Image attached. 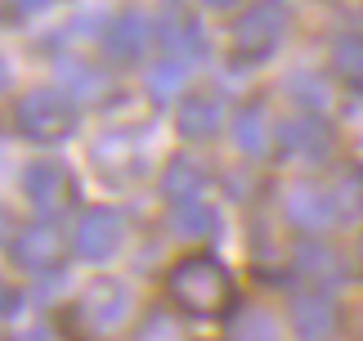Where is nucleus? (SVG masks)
Instances as JSON below:
<instances>
[{
	"label": "nucleus",
	"mask_w": 363,
	"mask_h": 341,
	"mask_svg": "<svg viewBox=\"0 0 363 341\" xmlns=\"http://www.w3.org/2000/svg\"><path fill=\"white\" fill-rule=\"evenodd\" d=\"M166 288H171V301L179 310H189V315H198V319H211L229 305L233 283H229V269L220 265L216 256H184V261L171 269Z\"/></svg>",
	"instance_id": "obj_1"
},
{
	"label": "nucleus",
	"mask_w": 363,
	"mask_h": 341,
	"mask_svg": "<svg viewBox=\"0 0 363 341\" xmlns=\"http://www.w3.org/2000/svg\"><path fill=\"white\" fill-rule=\"evenodd\" d=\"M184 81H189V59H175V54H171V59H162L157 67H148V94L162 99V104L175 99Z\"/></svg>",
	"instance_id": "obj_17"
},
{
	"label": "nucleus",
	"mask_w": 363,
	"mask_h": 341,
	"mask_svg": "<svg viewBox=\"0 0 363 341\" xmlns=\"http://www.w3.org/2000/svg\"><path fill=\"white\" fill-rule=\"evenodd\" d=\"M23 341H45V332H40V328H36V332H27Z\"/></svg>",
	"instance_id": "obj_29"
},
{
	"label": "nucleus",
	"mask_w": 363,
	"mask_h": 341,
	"mask_svg": "<svg viewBox=\"0 0 363 341\" xmlns=\"http://www.w3.org/2000/svg\"><path fill=\"white\" fill-rule=\"evenodd\" d=\"M296 265H301L310 278H318V283H332V278L341 274V256L332 251V247H323V243H305L301 256H296Z\"/></svg>",
	"instance_id": "obj_18"
},
{
	"label": "nucleus",
	"mask_w": 363,
	"mask_h": 341,
	"mask_svg": "<svg viewBox=\"0 0 363 341\" xmlns=\"http://www.w3.org/2000/svg\"><path fill=\"white\" fill-rule=\"evenodd\" d=\"M332 207H341L345 216H363V166H350L345 170V180L337 184V197H332Z\"/></svg>",
	"instance_id": "obj_22"
},
{
	"label": "nucleus",
	"mask_w": 363,
	"mask_h": 341,
	"mask_svg": "<svg viewBox=\"0 0 363 341\" xmlns=\"http://www.w3.org/2000/svg\"><path fill=\"white\" fill-rule=\"evenodd\" d=\"M50 0H13V9H23V13H36V9H45Z\"/></svg>",
	"instance_id": "obj_26"
},
{
	"label": "nucleus",
	"mask_w": 363,
	"mask_h": 341,
	"mask_svg": "<svg viewBox=\"0 0 363 341\" xmlns=\"http://www.w3.org/2000/svg\"><path fill=\"white\" fill-rule=\"evenodd\" d=\"M359 261H363V247H359Z\"/></svg>",
	"instance_id": "obj_30"
},
{
	"label": "nucleus",
	"mask_w": 363,
	"mask_h": 341,
	"mask_svg": "<svg viewBox=\"0 0 363 341\" xmlns=\"http://www.w3.org/2000/svg\"><path fill=\"white\" fill-rule=\"evenodd\" d=\"M13 261L23 269H36V274H45L63 261V238L54 224H27V229L13 234Z\"/></svg>",
	"instance_id": "obj_8"
},
{
	"label": "nucleus",
	"mask_w": 363,
	"mask_h": 341,
	"mask_svg": "<svg viewBox=\"0 0 363 341\" xmlns=\"http://www.w3.org/2000/svg\"><path fill=\"white\" fill-rule=\"evenodd\" d=\"M233 144H238L247 158H260V153H269L274 131H269V112H264L260 104L238 108V117H233Z\"/></svg>",
	"instance_id": "obj_14"
},
{
	"label": "nucleus",
	"mask_w": 363,
	"mask_h": 341,
	"mask_svg": "<svg viewBox=\"0 0 363 341\" xmlns=\"http://www.w3.org/2000/svg\"><path fill=\"white\" fill-rule=\"evenodd\" d=\"M121 243H125V220L113 207H90L86 216L77 220V256L81 261L104 265L121 251Z\"/></svg>",
	"instance_id": "obj_4"
},
{
	"label": "nucleus",
	"mask_w": 363,
	"mask_h": 341,
	"mask_svg": "<svg viewBox=\"0 0 363 341\" xmlns=\"http://www.w3.org/2000/svg\"><path fill=\"white\" fill-rule=\"evenodd\" d=\"M152 32H157V40L175 54V59H198V54L206 50L202 23H198V13H193L184 0H166L157 23H152Z\"/></svg>",
	"instance_id": "obj_6"
},
{
	"label": "nucleus",
	"mask_w": 363,
	"mask_h": 341,
	"mask_svg": "<svg viewBox=\"0 0 363 341\" xmlns=\"http://www.w3.org/2000/svg\"><path fill=\"white\" fill-rule=\"evenodd\" d=\"M225 126V108L216 94H184V104L175 112V131L184 139H211Z\"/></svg>",
	"instance_id": "obj_13"
},
{
	"label": "nucleus",
	"mask_w": 363,
	"mask_h": 341,
	"mask_svg": "<svg viewBox=\"0 0 363 341\" xmlns=\"http://www.w3.org/2000/svg\"><path fill=\"white\" fill-rule=\"evenodd\" d=\"M175 229L179 234H189V238H211L216 234V211L206 207V202H179L175 207Z\"/></svg>",
	"instance_id": "obj_19"
},
{
	"label": "nucleus",
	"mask_w": 363,
	"mask_h": 341,
	"mask_svg": "<svg viewBox=\"0 0 363 341\" xmlns=\"http://www.w3.org/2000/svg\"><path fill=\"white\" fill-rule=\"evenodd\" d=\"M287 23L291 18H287L283 0H256V5H247L238 13V23H233V59L256 63L264 54H274L287 36Z\"/></svg>",
	"instance_id": "obj_2"
},
{
	"label": "nucleus",
	"mask_w": 363,
	"mask_h": 341,
	"mask_svg": "<svg viewBox=\"0 0 363 341\" xmlns=\"http://www.w3.org/2000/svg\"><path fill=\"white\" fill-rule=\"evenodd\" d=\"M229 341H278V323H274V315H264V310H247V315L233 319Z\"/></svg>",
	"instance_id": "obj_20"
},
{
	"label": "nucleus",
	"mask_w": 363,
	"mask_h": 341,
	"mask_svg": "<svg viewBox=\"0 0 363 341\" xmlns=\"http://www.w3.org/2000/svg\"><path fill=\"white\" fill-rule=\"evenodd\" d=\"M13 121L36 144H59V139H67L77 131V104L63 90H32V94L18 99Z\"/></svg>",
	"instance_id": "obj_3"
},
{
	"label": "nucleus",
	"mask_w": 363,
	"mask_h": 341,
	"mask_svg": "<svg viewBox=\"0 0 363 341\" xmlns=\"http://www.w3.org/2000/svg\"><path fill=\"white\" fill-rule=\"evenodd\" d=\"M202 184H206V170L193 162V158H171L166 162V175H162V193L171 197V202H193V197L202 193Z\"/></svg>",
	"instance_id": "obj_15"
},
{
	"label": "nucleus",
	"mask_w": 363,
	"mask_h": 341,
	"mask_svg": "<svg viewBox=\"0 0 363 341\" xmlns=\"http://www.w3.org/2000/svg\"><path fill=\"white\" fill-rule=\"evenodd\" d=\"M9 85V67H5V59H0V90Z\"/></svg>",
	"instance_id": "obj_28"
},
{
	"label": "nucleus",
	"mask_w": 363,
	"mask_h": 341,
	"mask_svg": "<svg viewBox=\"0 0 363 341\" xmlns=\"http://www.w3.org/2000/svg\"><path fill=\"white\" fill-rule=\"evenodd\" d=\"M130 305H135V296L121 278H94L86 288V296H81V319L94 332H117L130 319Z\"/></svg>",
	"instance_id": "obj_5"
},
{
	"label": "nucleus",
	"mask_w": 363,
	"mask_h": 341,
	"mask_svg": "<svg viewBox=\"0 0 363 341\" xmlns=\"http://www.w3.org/2000/svg\"><path fill=\"white\" fill-rule=\"evenodd\" d=\"M202 5H206V9H233L238 0H202Z\"/></svg>",
	"instance_id": "obj_27"
},
{
	"label": "nucleus",
	"mask_w": 363,
	"mask_h": 341,
	"mask_svg": "<svg viewBox=\"0 0 363 341\" xmlns=\"http://www.w3.org/2000/svg\"><path fill=\"white\" fill-rule=\"evenodd\" d=\"M18 305H23L18 288H13V283H5V278H0V319H13V315H18Z\"/></svg>",
	"instance_id": "obj_24"
},
{
	"label": "nucleus",
	"mask_w": 363,
	"mask_h": 341,
	"mask_svg": "<svg viewBox=\"0 0 363 341\" xmlns=\"http://www.w3.org/2000/svg\"><path fill=\"white\" fill-rule=\"evenodd\" d=\"M148 40H152V23L139 9H125L121 18H113V27L104 32V50H108V59L130 63V59H139V54L148 50Z\"/></svg>",
	"instance_id": "obj_9"
},
{
	"label": "nucleus",
	"mask_w": 363,
	"mask_h": 341,
	"mask_svg": "<svg viewBox=\"0 0 363 341\" xmlns=\"http://www.w3.org/2000/svg\"><path fill=\"white\" fill-rule=\"evenodd\" d=\"M23 193L40 216H54V211H63L72 202V175L59 162H32L23 175Z\"/></svg>",
	"instance_id": "obj_7"
},
{
	"label": "nucleus",
	"mask_w": 363,
	"mask_h": 341,
	"mask_svg": "<svg viewBox=\"0 0 363 341\" xmlns=\"http://www.w3.org/2000/svg\"><path fill=\"white\" fill-rule=\"evenodd\" d=\"M283 207H287V220L296 224V229H328L332 224V197L323 189H314V184H291L283 193Z\"/></svg>",
	"instance_id": "obj_12"
},
{
	"label": "nucleus",
	"mask_w": 363,
	"mask_h": 341,
	"mask_svg": "<svg viewBox=\"0 0 363 341\" xmlns=\"http://www.w3.org/2000/svg\"><path fill=\"white\" fill-rule=\"evenodd\" d=\"M287 90L296 94V104H305V108H328V85L318 77H310V72L287 77Z\"/></svg>",
	"instance_id": "obj_23"
},
{
	"label": "nucleus",
	"mask_w": 363,
	"mask_h": 341,
	"mask_svg": "<svg viewBox=\"0 0 363 341\" xmlns=\"http://www.w3.org/2000/svg\"><path fill=\"white\" fill-rule=\"evenodd\" d=\"M9 238H13V220H9V211H5V207H0V247H5V243H9Z\"/></svg>",
	"instance_id": "obj_25"
},
{
	"label": "nucleus",
	"mask_w": 363,
	"mask_h": 341,
	"mask_svg": "<svg viewBox=\"0 0 363 341\" xmlns=\"http://www.w3.org/2000/svg\"><path fill=\"white\" fill-rule=\"evenodd\" d=\"M278 144L301 162H323L332 153V135L318 117H291L283 131H278Z\"/></svg>",
	"instance_id": "obj_11"
},
{
	"label": "nucleus",
	"mask_w": 363,
	"mask_h": 341,
	"mask_svg": "<svg viewBox=\"0 0 363 341\" xmlns=\"http://www.w3.org/2000/svg\"><path fill=\"white\" fill-rule=\"evenodd\" d=\"M59 90H63L67 99H99V94H108V77H104L94 63L63 59V63H59Z\"/></svg>",
	"instance_id": "obj_16"
},
{
	"label": "nucleus",
	"mask_w": 363,
	"mask_h": 341,
	"mask_svg": "<svg viewBox=\"0 0 363 341\" xmlns=\"http://www.w3.org/2000/svg\"><path fill=\"white\" fill-rule=\"evenodd\" d=\"M332 63L350 85H363V36H341L332 45Z\"/></svg>",
	"instance_id": "obj_21"
},
{
	"label": "nucleus",
	"mask_w": 363,
	"mask_h": 341,
	"mask_svg": "<svg viewBox=\"0 0 363 341\" xmlns=\"http://www.w3.org/2000/svg\"><path fill=\"white\" fill-rule=\"evenodd\" d=\"M291 323H296V337L301 341H323L332 328H337V305H332L328 292H301L296 301H291Z\"/></svg>",
	"instance_id": "obj_10"
}]
</instances>
